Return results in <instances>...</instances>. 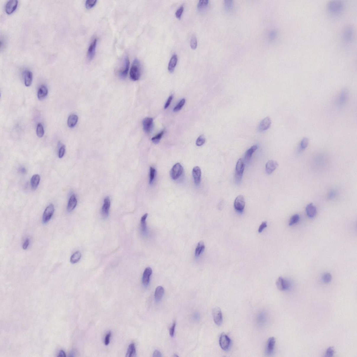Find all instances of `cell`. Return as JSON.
I'll return each mask as SVG.
<instances>
[{
  "label": "cell",
  "mask_w": 357,
  "mask_h": 357,
  "mask_svg": "<svg viewBox=\"0 0 357 357\" xmlns=\"http://www.w3.org/2000/svg\"><path fill=\"white\" fill-rule=\"evenodd\" d=\"M141 67L140 62L137 59L134 60L132 65L130 76L132 80L136 81L139 80L141 76Z\"/></svg>",
  "instance_id": "cell-1"
},
{
  "label": "cell",
  "mask_w": 357,
  "mask_h": 357,
  "mask_svg": "<svg viewBox=\"0 0 357 357\" xmlns=\"http://www.w3.org/2000/svg\"><path fill=\"white\" fill-rule=\"evenodd\" d=\"M328 10L333 14H338L343 10V5L341 2L339 1H332L327 5Z\"/></svg>",
  "instance_id": "cell-2"
},
{
  "label": "cell",
  "mask_w": 357,
  "mask_h": 357,
  "mask_svg": "<svg viewBox=\"0 0 357 357\" xmlns=\"http://www.w3.org/2000/svg\"><path fill=\"white\" fill-rule=\"evenodd\" d=\"M244 161L241 158L238 160L236 163V168L235 178L236 181L239 182L242 179L244 169Z\"/></svg>",
  "instance_id": "cell-3"
},
{
  "label": "cell",
  "mask_w": 357,
  "mask_h": 357,
  "mask_svg": "<svg viewBox=\"0 0 357 357\" xmlns=\"http://www.w3.org/2000/svg\"><path fill=\"white\" fill-rule=\"evenodd\" d=\"M183 171V167L179 163H177L174 165L170 172V175L172 179L174 180L178 179L181 176Z\"/></svg>",
  "instance_id": "cell-4"
},
{
  "label": "cell",
  "mask_w": 357,
  "mask_h": 357,
  "mask_svg": "<svg viewBox=\"0 0 357 357\" xmlns=\"http://www.w3.org/2000/svg\"><path fill=\"white\" fill-rule=\"evenodd\" d=\"M219 342H220L221 348L223 350L227 351L229 349L231 345V340L230 337L224 333L221 334Z\"/></svg>",
  "instance_id": "cell-5"
},
{
  "label": "cell",
  "mask_w": 357,
  "mask_h": 357,
  "mask_svg": "<svg viewBox=\"0 0 357 357\" xmlns=\"http://www.w3.org/2000/svg\"><path fill=\"white\" fill-rule=\"evenodd\" d=\"M55 211V207L52 204L50 205L45 210L43 215V222L46 224L49 222L53 214Z\"/></svg>",
  "instance_id": "cell-6"
},
{
  "label": "cell",
  "mask_w": 357,
  "mask_h": 357,
  "mask_svg": "<svg viewBox=\"0 0 357 357\" xmlns=\"http://www.w3.org/2000/svg\"><path fill=\"white\" fill-rule=\"evenodd\" d=\"M123 64L122 68L120 70L118 73L121 78L124 79L127 77L129 68L130 61L128 56H126L124 58Z\"/></svg>",
  "instance_id": "cell-7"
},
{
  "label": "cell",
  "mask_w": 357,
  "mask_h": 357,
  "mask_svg": "<svg viewBox=\"0 0 357 357\" xmlns=\"http://www.w3.org/2000/svg\"><path fill=\"white\" fill-rule=\"evenodd\" d=\"M245 204V200L244 196L242 195H238L235 200L234 208L236 210L241 212L243 211Z\"/></svg>",
  "instance_id": "cell-8"
},
{
  "label": "cell",
  "mask_w": 357,
  "mask_h": 357,
  "mask_svg": "<svg viewBox=\"0 0 357 357\" xmlns=\"http://www.w3.org/2000/svg\"><path fill=\"white\" fill-rule=\"evenodd\" d=\"M212 315L215 323L217 325L220 326L223 322L222 314L220 308L218 307L213 308Z\"/></svg>",
  "instance_id": "cell-9"
},
{
  "label": "cell",
  "mask_w": 357,
  "mask_h": 357,
  "mask_svg": "<svg viewBox=\"0 0 357 357\" xmlns=\"http://www.w3.org/2000/svg\"><path fill=\"white\" fill-rule=\"evenodd\" d=\"M97 43L98 39L95 38L89 46L87 53V58L89 61H92L95 55Z\"/></svg>",
  "instance_id": "cell-10"
},
{
  "label": "cell",
  "mask_w": 357,
  "mask_h": 357,
  "mask_svg": "<svg viewBox=\"0 0 357 357\" xmlns=\"http://www.w3.org/2000/svg\"><path fill=\"white\" fill-rule=\"evenodd\" d=\"M276 285L278 290L282 291L288 290L290 286V283L288 281L281 277H279L277 279Z\"/></svg>",
  "instance_id": "cell-11"
},
{
  "label": "cell",
  "mask_w": 357,
  "mask_h": 357,
  "mask_svg": "<svg viewBox=\"0 0 357 357\" xmlns=\"http://www.w3.org/2000/svg\"><path fill=\"white\" fill-rule=\"evenodd\" d=\"M18 1L17 0H10L7 2L5 6V11L7 14H11L16 10Z\"/></svg>",
  "instance_id": "cell-12"
},
{
  "label": "cell",
  "mask_w": 357,
  "mask_h": 357,
  "mask_svg": "<svg viewBox=\"0 0 357 357\" xmlns=\"http://www.w3.org/2000/svg\"><path fill=\"white\" fill-rule=\"evenodd\" d=\"M143 130L145 132L150 133L152 130L153 126V119L151 118H146L142 121Z\"/></svg>",
  "instance_id": "cell-13"
},
{
  "label": "cell",
  "mask_w": 357,
  "mask_h": 357,
  "mask_svg": "<svg viewBox=\"0 0 357 357\" xmlns=\"http://www.w3.org/2000/svg\"><path fill=\"white\" fill-rule=\"evenodd\" d=\"M111 202L109 197H106L104 199V204L102 209V215L104 218H106L109 214Z\"/></svg>",
  "instance_id": "cell-14"
},
{
  "label": "cell",
  "mask_w": 357,
  "mask_h": 357,
  "mask_svg": "<svg viewBox=\"0 0 357 357\" xmlns=\"http://www.w3.org/2000/svg\"><path fill=\"white\" fill-rule=\"evenodd\" d=\"M192 173L195 185H199L201 181V171L200 168L198 166L195 167L193 168Z\"/></svg>",
  "instance_id": "cell-15"
},
{
  "label": "cell",
  "mask_w": 357,
  "mask_h": 357,
  "mask_svg": "<svg viewBox=\"0 0 357 357\" xmlns=\"http://www.w3.org/2000/svg\"><path fill=\"white\" fill-rule=\"evenodd\" d=\"M275 340L274 337H270L268 340L266 348V353L268 356L272 354L274 351Z\"/></svg>",
  "instance_id": "cell-16"
},
{
  "label": "cell",
  "mask_w": 357,
  "mask_h": 357,
  "mask_svg": "<svg viewBox=\"0 0 357 357\" xmlns=\"http://www.w3.org/2000/svg\"><path fill=\"white\" fill-rule=\"evenodd\" d=\"M271 124V118L269 117H266L260 123L259 126V130L263 132L267 130L270 127Z\"/></svg>",
  "instance_id": "cell-17"
},
{
  "label": "cell",
  "mask_w": 357,
  "mask_h": 357,
  "mask_svg": "<svg viewBox=\"0 0 357 357\" xmlns=\"http://www.w3.org/2000/svg\"><path fill=\"white\" fill-rule=\"evenodd\" d=\"M278 166V163L276 161L269 160L266 164V171L267 174H271L275 171Z\"/></svg>",
  "instance_id": "cell-18"
},
{
  "label": "cell",
  "mask_w": 357,
  "mask_h": 357,
  "mask_svg": "<svg viewBox=\"0 0 357 357\" xmlns=\"http://www.w3.org/2000/svg\"><path fill=\"white\" fill-rule=\"evenodd\" d=\"M348 97V91L346 89H343L339 95L338 102L339 106H343L346 104Z\"/></svg>",
  "instance_id": "cell-19"
},
{
  "label": "cell",
  "mask_w": 357,
  "mask_h": 357,
  "mask_svg": "<svg viewBox=\"0 0 357 357\" xmlns=\"http://www.w3.org/2000/svg\"><path fill=\"white\" fill-rule=\"evenodd\" d=\"M152 272V270L150 267H147L145 269L142 277V283L145 286H147L149 284L150 277Z\"/></svg>",
  "instance_id": "cell-20"
},
{
  "label": "cell",
  "mask_w": 357,
  "mask_h": 357,
  "mask_svg": "<svg viewBox=\"0 0 357 357\" xmlns=\"http://www.w3.org/2000/svg\"><path fill=\"white\" fill-rule=\"evenodd\" d=\"M25 86L29 87L32 85L33 79V73L30 71L26 70L23 73Z\"/></svg>",
  "instance_id": "cell-21"
},
{
  "label": "cell",
  "mask_w": 357,
  "mask_h": 357,
  "mask_svg": "<svg viewBox=\"0 0 357 357\" xmlns=\"http://www.w3.org/2000/svg\"><path fill=\"white\" fill-rule=\"evenodd\" d=\"M306 215L310 218H314L317 214V209L313 204H309L306 207Z\"/></svg>",
  "instance_id": "cell-22"
},
{
  "label": "cell",
  "mask_w": 357,
  "mask_h": 357,
  "mask_svg": "<svg viewBox=\"0 0 357 357\" xmlns=\"http://www.w3.org/2000/svg\"><path fill=\"white\" fill-rule=\"evenodd\" d=\"M48 89L46 86L42 85L39 88L38 97L39 100H42L44 99L48 95Z\"/></svg>",
  "instance_id": "cell-23"
},
{
  "label": "cell",
  "mask_w": 357,
  "mask_h": 357,
  "mask_svg": "<svg viewBox=\"0 0 357 357\" xmlns=\"http://www.w3.org/2000/svg\"><path fill=\"white\" fill-rule=\"evenodd\" d=\"M77 204V200L74 194L71 196L68 203L67 209L68 211L71 212L75 208Z\"/></svg>",
  "instance_id": "cell-24"
},
{
  "label": "cell",
  "mask_w": 357,
  "mask_h": 357,
  "mask_svg": "<svg viewBox=\"0 0 357 357\" xmlns=\"http://www.w3.org/2000/svg\"><path fill=\"white\" fill-rule=\"evenodd\" d=\"M354 31L353 29L349 27L345 29L343 34V38L347 42L350 41L353 37Z\"/></svg>",
  "instance_id": "cell-25"
},
{
  "label": "cell",
  "mask_w": 357,
  "mask_h": 357,
  "mask_svg": "<svg viewBox=\"0 0 357 357\" xmlns=\"http://www.w3.org/2000/svg\"><path fill=\"white\" fill-rule=\"evenodd\" d=\"M178 61L177 55L174 54L172 56L169 63L168 69L171 73L173 72L177 64Z\"/></svg>",
  "instance_id": "cell-26"
},
{
  "label": "cell",
  "mask_w": 357,
  "mask_h": 357,
  "mask_svg": "<svg viewBox=\"0 0 357 357\" xmlns=\"http://www.w3.org/2000/svg\"><path fill=\"white\" fill-rule=\"evenodd\" d=\"M164 290L161 286H159L156 288L155 291V298L157 302L160 301L164 294Z\"/></svg>",
  "instance_id": "cell-27"
},
{
  "label": "cell",
  "mask_w": 357,
  "mask_h": 357,
  "mask_svg": "<svg viewBox=\"0 0 357 357\" xmlns=\"http://www.w3.org/2000/svg\"><path fill=\"white\" fill-rule=\"evenodd\" d=\"M40 181V176L38 174H35L31 178L30 184L32 189H35L37 188Z\"/></svg>",
  "instance_id": "cell-28"
},
{
  "label": "cell",
  "mask_w": 357,
  "mask_h": 357,
  "mask_svg": "<svg viewBox=\"0 0 357 357\" xmlns=\"http://www.w3.org/2000/svg\"><path fill=\"white\" fill-rule=\"evenodd\" d=\"M78 120V117L77 115L74 114H71L68 119V126L70 128L74 127L76 125Z\"/></svg>",
  "instance_id": "cell-29"
},
{
  "label": "cell",
  "mask_w": 357,
  "mask_h": 357,
  "mask_svg": "<svg viewBox=\"0 0 357 357\" xmlns=\"http://www.w3.org/2000/svg\"><path fill=\"white\" fill-rule=\"evenodd\" d=\"M257 145H254L246 151L245 156V159L246 161H249L251 158L252 155L257 150Z\"/></svg>",
  "instance_id": "cell-30"
},
{
  "label": "cell",
  "mask_w": 357,
  "mask_h": 357,
  "mask_svg": "<svg viewBox=\"0 0 357 357\" xmlns=\"http://www.w3.org/2000/svg\"><path fill=\"white\" fill-rule=\"evenodd\" d=\"M136 350L135 345L134 343H131L129 346L128 348L127 352L126 354V357H134L136 356Z\"/></svg>",
  "instance_id": "cell-31"
},
{
  "label": "cell",
  "mask_w": 357,
  "mask_h": 357,
  "mask_svg": "<svg viewBox=\"0 0 357 357\" xmlns=\"http://www.w3.org/2000/svg\"><path fill=\"white\" fill-rule=\"evenodd\" d=\"M81 257V254L80 252L77 251L72 255L70 258V262L72 264L76 263L79 261Z\"/></svg>",
  "instance_id": "cell-32"
},
{
  "label": "cell",
  "mask_w": 357,
  "mask_h": 357,
  "mask_svg": "<svg viewBox=\"0 0 357 357\" xmlns=\"http://www.w3.org/2000/svg\"><path fill=\"white\" fill-rule=\"evenodd\" d=\"M204 243L203 241H200L197 246L195 250V255L196 257H198L200 255L202 252H203L205 249Z\"/></svg>",
  "instance_id": "cell-33"
},
{
  "label": "cell",
  "mask_w": 357,
  "mask_h": 357,
  "mask_svg": "<svg viewBox=\"0 0 357 357\" xmlns=\"http://www.w3.org/2000/svg\"><path fill=\"white\" fill-rule=\"evenodd\" d=\"M148 213H145V214L141 218V228L142 231L143 232H145L146 231L147 226L146 220L147 217H148Z\"/></svg>",
  "instance_id": "cell-34"
},
{
  "label": "cell",
  "mask_w": 357,
  "mask_h": 357,
  "mask_svg": "<svg viewBox=\"0 0 357 357\" xmlns=\"http://www.w3.org/2000/svg\"><path fill=\"white\" fill-rule=\"evenodd\" d=\"M36 133L39 137L41 138L43 136L44 130L43 126L41 124L38 123L37 127Z\"/></svg>",
  "instance_id": "cell-35"
},
{
  "label": "cell",
  "mask_w": 357,
  "mask_h": 357,
  "mask_svg": "<svg viewBox=\"0 0 357 357\" xmlns=\"http://www.w3.org/2000/svg\"><path fill=\"white\" fill-rule=\"evenodd\" d=\"M300 217L298 214H296L293 216L290 219L289 222V225L292 226L293 225L296 224L299 220Z\"/></svg>",
  "instance_id": "cell-36"
},
{
  "label": "cell",
  "mask_w": 357,
  "mask_h": 357,
  "mask_svg": "<svg viewBox=\"0 0 357 357\" xmlns=\"http://www.w3.org/2000/svg\"><path fill=\"white\" fill-rule=\"evenodd\" d=\"M209 2L207 0H200L197 4V8L199 10H202L207 6Z\"/></svg>",
  "instance_id": "cell-37"
},
{
  "label": "cell",
  "mask_w": 357,
  "mask_h": 357,
  "mask_svg": "<svg viewBox=\"0 0 357 357\" xmlns=\"http://www.w3.org/2000/svg\"><path fill=\"white\" fill-rule=\"evenodd\" d=\"M185 99H182L177 104V105L174 107L173 109V111L176 112L181 110L184 106V105H185Z\"/></svg>",
  "instance_id": "cell-38"
},
{
  "label": "cell",
  "mask_w": 357,
  "mask_h": 357,
  "mask_svg": "<svg viewBox=\"0 0 357 357\" xmlns=\"http://www.w3.org/2000/svg\"><path fill=\"white\" fill-rule=\"evenodd\" d=\"M164 133V131H162L160 133H159L158 134L153 137L152 139H151V140H152V142L155 144H158L160 142L161 139Z\"/></svg>",
  "instance_id": "cell-39"
},
{
  "label": "cell",
  "mask_w": 357,
  "mask_h": 357,
  "mask_svg": "<svg viewBox=\"0 0 357 357\" xmlns=\"http://www.w3.org/2000/svg\"><path fill=\"white\" fill-rule=\"evenodd\" d=\"M97 1L96 0H87L85 3V6L87 9H92L96 4Z\"/></svg>",
  "instance_id": "cell-40"
},
{
  "label": "cell",
  "mask_w": 357,
  "mask_h": 357,
  "mask_svg": "<svg viewBox=\"0 0 357 357\" xmlns=\"http://www.w3.org/2000/svg\"><path fill=\"white\" fill-rule=\"evenodd\" d=\"M332 275L329 273H324L322 277V279L323 282L325 283H329L331 282L332 280Z\"/></svg>",
  "instance_id": "cell-41"
},
{
  "label": "cell",
  "mask_w": 357,
  "mask_h": 357,
  "mask_svg": "<svg viewBox=\"0 0 357 357\" xmlns=\"http://www.w3.org/2000/svg\"><path fill=\"white\" fill-rule=\"evenodd\" d=\"M156 173V170L155 168L152 167L150 168V178H149V183L152 184L154 181Z\"/></svg>",
  "instance_id": "cell-42"
},
{
  "label": "cell",
  "mask_w": 357,
  "mask_h": 357,
  "mask_svg": "<svg viewBox=\"0 0 357 357\" xmlns=\"http://www.w3.org/2000/svg\"><path fill=\"white\" fill-rule=\"evenodd\" d=\"M266 316L264 313H262L259 314L257 318V321L260 324L263 325L265 322Z\"/></svg>",
  "instance_id": "cell-43"
},
{
  "label": "cell",
  "mask_w": 357,
  "mask_h": 357,
  "mask_svg": "<svg viewBox=\"0 0 357 357\" xmlns=\"http://www.w3.org/2000/svg\"><path fill=\"white\" fill-rule=\"evenodd\" d=\"M190 44H191V48H193V49H195L197 48V37H196L195 35H193L192 36Z\"/></svg>",
  "instance_id": "cell-44"
},
{
  "label": "cell",
  "mask_w": 357,
  "mask_h": 357,
  "mask_svg": "<svg viewBox=\"0 0 357 357\" xmlns=\"http://www.w3.org/2000/svg\"><path fill=\"white\" fill-rule=\"evenodd\" d=\"M205 137L204 136L202 135L198 138L196 141V145L197 146H201L205 144Z\"/></svg>",
  "instance_id": "cell-45"
},
{
  "label": "cell",
  "mask_w": 357,
  "mask_h": 357,
  "mask_svg": "<svg viewBox=\"0 0 357 357\" xmlns=\"http://www.w3.org/2000/svg\"><path fill=\"white\" fill-rule=\"evenodd\" d=\"M309 139L307 138H304L301 142L300 146V148L302 149H304L307 148L308 144H309Z\"/></svg>",
  "instance_id": "cell-46"
},
{
  "label": "cell",
  "mask_w": 357,
  "mask_h": 357,
  "mask_svg": "<svg viewBox=\"0 0 357 357\" xmlns=\"http://www.w3.org/2000/svg\"><path fill=\"white\" fill-rule=\"evenodd\" d=\"M335 353L334 348L333 347H330L328 348L326 352V356L331 357L333 356Z\"/></svg>",
  "instance_id": "cell-47"
},
{
  "label": "cell",
  "mask_w": 357,
  "mask_h": 357,
  "mask_svg": "<svg viewBox=\"0 0 357 357\" xmlns=\"http://www.w3.org/2000/svg\"><path fill=\"white\" fill-rule=\"evenodd\" d=\"M184 7L183 5L181 6L179 8H178L177 11L176 12V17L178 19H180L181 17V16L182 13L184 11Z\"/></svg>",
  "instance_id": "cell-48"
},
{
  "label": "cell",
  "mask_w": 357,
  "mask_h": 357,
  "mask_svg": "<svg viewBox=\"0 0 357 357\" xmlns=\"http://www.w3.org/2000/svg\"><path fill=\"white\" fill-rule=\"evenodd\" d=\"M66 148L64 145H62L59 149V157L60 158H63L65 152Z\"/></svg>",
  "instance_id": "cell-49"
},
{
  "label": "cell",
  "mask_w": 357,
  "mask_h": 357,
  "mask_svg": "<svg viewBox=\"0 0 357 357\" xmlns=\"http://www.w3.org/2000/svg\"><path fill=\"white\" fill-rule=\"evenodd\" d=\"M267 223L266 222H263L259 226L258 232L259 233H261L266 228H267Z\"/></svg>",
  "instance_id": "cell-50"
},
{
  "label": "cell",
  "mask_w": 357,
  "mask_h": 357,
  "mask_svg": "<svg viewBox=\"0 0 357 357\" xmlns=\"http://www.w3.org/2000/svg\"><path fill=\"white\" fill-rule=\"evenodd\" d=\"M111 332H108L107 334L105 339L104 340V343L106 346H107L110 343V340L111 337Z\"/></svg>",
  "instance_id": "cell-51"
},
{
  "label": "cell",
  "mask_w": 357,
  "mask_h": 357,
  "mask_svg": "<svg viewBox=\"0 0 357 357\" xmlns=\"http://www.w3.org/2000/svg\"><path fill=\"white\" fill-rule=\"evenodd\" d=\"M176 326V323L174 322V323L173 324L172 326L170 329V336L173 337L174 335V332H175V329Z\"/></svg>",
  "instance_id": "cell-52"
},
{
  "label": "cell",
  "mask_w": 357,
  "mask_h": 357,
  "mask_svg": "<svg viewBox=\"0 0 357 357\" xmlns=\"http://www.w3.org/2000/svg\"><path fill=\"white\" fill-rule=\"evenodd\" d=\"M173 98V96L172 95L169 97V98L168 99L166 103L164 106L165 109H166V108H168V107L169 106L171 103Z\"/></svg>",
  "instance_id": "cell-53"
},
{
  "label": "cell",
  "mask_w": 357,
  "mask_h": 357,
  "mask_svg": "<svg viewBox=\"0 0 357 357\" xmlns=\"http://www.w3.org/2000/svg\"><path fill=\"white\" fill-rule=\"evenodd\" d=\"M29 244H30V240L28 238H27L25 241L24 244H23L22 247L23 249L26 250L28 248Z\"/></svg>",
  "instance_id": "cell-54"
},
{
  "label": "cell",
  "mask_w": 357,
  "mask_h": 357,
  "mask_svg": "<svg viewBox=\"0 0 357 357\" xmlns=\"http://www.w3.org/2000/svg\"><path fill=\"white\" fill-rule=\"evenodd\" d=\"M162 356V354L160 352V351L158 350H155L154 353H153V357H161Z\"/></svg>",
  "instance_id": "cell-55"
},
{
  "label": "cell",
  "mask_w": 357,
  "mask_h": 357,
  "mask_svg": "<svg viewBox=\"0 0 357 357\" xmlns=\"http://www.w3.org/2000/svg\"><path fill=\"white\" fill-rule=\"evenodd\" d=\"M336 195V193L334 191H332L329 194L328 197L329 199H332Z\"/></svg>",
  "instance_id": "cell-56"
},
{
  "label": "cell",
  "mask_w": 357,
  "mask_h": 357,
  "mask_svg": "<svg viewBox=\"0 0 357 357\" xmlns=\"http://www.w3.org/2000/svg\"><path fill=\"white\" fill-rule=\"evenodd\" d=\"M19 171L21 173L23 174L26 173L27 172L26 169L24 167L20 168H19Z\"/></svg>",
  "instance_id": "cell-57"
},
{
  "label": "cell",
  "mask_w": 357,
  "mask_h": 357,
  "mask_svg": "<svg viewBox=\"0 0 357 357\" xmlns=\"http://www.w3.org/2000/svg\"><path fill=\"white\" fill-rule=\"evenodd\" d=\"M66 354L64 351L61 350L60 351L59 353V356H66Z\"/></svg>",
  "instance_id": "cell-58"
}]
</instances>
